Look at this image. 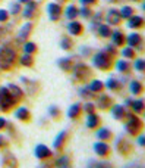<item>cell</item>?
<instances>
[{"mask_svg":"<svg viewBox=\"0 0 145 168\" xmlns=\"http://www.w3.org/2000/svg\"><path fill=\"white\" fill-rule=\"evenodd\" d=\"M18 99L12 94V91L6 86L0 89V111H5V112H9L18 103Z\"/></svg>","mask_w":145,"mask_h":168,"instance_id":"6da1fadb","label":"cell"},{"mask_svg":"<svg viewBox=\"0 0 145 168\" xmlns=\"http://www.w3.org/2000/svg\"><path fill=\"white\" fill-rule=\"evenodd\" d=\"M15 52L9 47H2L0 49V67L3 69H11L15 64Z\"/></svg>","mask_w":145,"mask_h":168,"instance_id":"7a4b0ae2","label":"cell"},{"mask_svg":"<svg viewBox=\"0 0 145 168\" xmlns=\"http://www.w3.org/2000/svg\"><path fill=\"white\" fill-rule=\"evenodd\" d=\"M142 127H144L142 121H141L138 117H131V115H129V121H128L126 125H125L126 131H128L129 134H132V136H136L138 133H141Z\"/></svg>","mask_w":145,"mask_h":168,"instance_id":"3957f363","label":"cell"},{"mask_svg":"<svg viewBox=\"0 0 145 168\" xmlns=\"http://www.w3.org/2000/svg\"><path fill=\"white\" fill-rule=\"evenodd\" d=\"M110 64H112V56L104 53V52L98 53L94 58V65L97 68H100V69H103V71H106L107 68L110 67Z\"/></svg>","mask_w":145,"mask_h":168,"instance_id":"277c9868","label":"cell"},{"mask_svg":"<svg viewBox=\"0 0 145 168\" xmlns=\"http://www.w3.org/2000/svg\"><path fill=\"white\" fill-rule=\"evenodd\" d=\"M53 155V152L47 147L45 145H38L35 147V156L38 158V159H48V158Z\"/></svg>","mask_w":145,"mask_h":168,"instance_id":"5b68a950","label":"cell"},{"mask_svg":"<svg viewBox=\"0 0 145 168\" xmlns=\"http://www.w3.org/2000/svg\"><path fill=\"white\" fill-rule=\"evenodd\" d=\"M88 75H89V71L85 65H78L75 68V71H73V78L78 80V81H85Z\"/></svg>","mask_w":145,"mask_h":168,"instance_id":"8992f818","label":"cell"},{"mask_svg":"<svg viewBox=\"0 0 145 168\" xmlns=\"http://www.w3.org/2000/svg\"><path fill=\"white\" fill-rule=\"evenodd\" d=\"M94 150H95V153H97L98 156L104 158L110 153V146L107 145L106 142H97V143L94 145Z\"/></svg>","mask_w":145,"mask_h":168,"instance_id":"52a82bcc","label":"cell"},{"mask_svg":"<svg viewBox=\"0 0 145 168\" xmlns=\"http://www.w3.org/2000/svg\"><path fill=\"white\" fill-rule=\"evenodd\" d=\"M95 108H100V109H103V111L110 109V108H112V99H110V96H107V94H101L100 97H98V100H97Z\"/></svg>","mask_w":145,"mask_h":168,"instance_id":"ba28073f","label":"cell"},{"mask_svg":"<svg viewBox=\"0 0 145 168\" xmlns=\"http://www.w3.org/2000/svg\"><path fill=\"white\" fill-rule=\"evenodd\" d=\"M15 117H16L19 121L26 123V121H29V120H31V112L28 111L25 106H21V108H18V109L15 111Z\"/></svg>","mask_w":145,"mask_h":168,"instance_id":"9c48e42d","label":"cell"},{"mask_svg":"<svg viewBox=\"0 0 145 168\" xmlns=\"http://www.w3.org/2000/svg\"><path fill=\"white\" fill-rule=\"evenodd\" d=\"M126 105L128 106H131L132 109H134V112H136V114H142L144 112V100H132V99H128L126 100Z\"/></svg>","mask_w":145,"mask_h":168,"instance_id":"30bf717a","label":"cell"},{"mask_svg":"<svg viewBox=\"0 0 145 168\" xmlns=\"http://www.w3.org/2000/svg\"><path fill=\"white\" fill-rule=\"evenodd\" d=\"M116 145H117V150H119L120 153H122V152L123 153H128L129 149H131V143H129L125 137H122V136L117 139V143H116Z\"/></svg>","mask_w":145,"mask_h":168,"instance_id":"8fae6325","label":"cell"},{"mask_svg":"<svg viewBox=\"0 0 145 168\" xmlns=\"http://www.w3.org/2000/svg\"><path fill=\"white\" fill-rule=\"evenodd\" d=\"M112 131H110V128H107V127H103V128H98V131H97V137H98V140L101 142H107V140H112Z\"/></svg>","mask_w":145,"mask_h":168,"instance_id":"7c38bea8","label":"cell"},{"mask_svg":"<svg viewBox=\"0 0 145 168\" xmlns=\"http://www.w3.org/2000/svg\"><path fill=\"white\" fill-rule=\"evenodd\" d=\"M98 125H100L98 115H95L94 112H92V114H88V115H87V127H88V128H97Z\"/></svg>","mask_w":145,"mask_h":168,"instance_id":"4fadbf2b","label":"cell"},{"mask_svg":"<svg viewBox=\"0 0 145 168\" xmlns=\"http://www.w3.org/2000/svg\"><path fill=\"white\" fill-rule=\"evenodd\" d=\"M3 167L5 168H16L18 167V161L12 153H6V156L3 158Z\"/></svg>","mask_w":145,"mask_h":168,"instance_id":"5bb4252c","label":"cell"},{"mask_svg":"<svg viewBox=\"0 0 145 168\" xmlns=\"http://www.w3.org/2000/svg\"><path fill=\"white\" fill-rule=\"evenodd\" d=\"M112 114L116 120H123L125 115H126L125 108H123L122 105H114V106H112Z\"/></svg>","mask_w":145,"mask_h":168,"instance_id":"9a60e30c","label":"cell"},{"mask_svg":"<svg viewBox=\"0 0 145 168\" xmlns=\"http://www.w3.org/2000/svg\"><path fill=\"white\" fill-rule=\"evenodd\" d=\"M129 89H131V93H132V94L138 96V94H141V93H142V90H144V86H142V83H141V81H138V80H134V81L131 83Z\"/></svg>","mask_w":145,"mask_h":168,"instance_id":"2e32d148","label":"cell"},{"mask_svg":"<svg viewBox=\"0 0 145 168\" xmlns=\"http://www.w3.org/2000/svg\"><path fill=\"white\" fill-rule=\"evenodd\" d=\"M62 9H60V6L56 5V3H53V5H50L48 6V12H50V18L53 19V21H57L59 19V16H60V13H62Z\"/></svg>","mask_w":145,"mask_h":168,"instance_id":"e0dca14e","label":"cell"},{"mask_svg":"<svg viewBox=\"0 0 145 168\" xmlns=\"http://www.w3.org/2000/svg\"><path fill=\"white\" fill-rule=\"evenodd\" d=\"M81 112H82L81 105H79V103H73V105L69 108V111H67V117H69V118H78L79 115H81Z\"/></svg>","mask_w":145,"mask_h":168,"instance_id":"ac0fdd59","label":"cell"},{"mask_svg":"<svg viewBox=\"0 0 145 168\" xmlns=\"http://www.w3.org/2000/svg\"><path fill=\"white\" fill-rule=\"evenodd\" d=\"M87 168H113V167L110 162H106V161H89Z\"/></svg>","mask_w":145,"mask_h":168,"instance_id":"d6986e66","label":"cell"},{"mask_svg":"<svg viewBox=\"0 0 145 168\" xmlns=\"http://www.w3.org/2000/svg\"><path fill=\"white\" fill-rule=\"evenodd\" d=\"M107 18H109V22L110 24H119L120 22V19H122V16H120L119 11H116V9H112V11L109 12Z\"/></svg>","mask_w":145,"mask_h":168,"instance_id":"ffe728a7","label":"cell"},{"mask_svg":"<svg viewBox=\"0 0 145 168\" xmlns=\"http://www.w3.org/2000/svg\"><path fill=\"white\" fill-rule=\"evenodd\" d=\"M56 167L57 168H70V159H69V156H66V155L60 156L56 161Z\"/></svg>","mask_w":145,"mask_h":168,"instance_id":"44dd1931","label":"cell"},{"mask_svg":"<svg viewBox=\"0 0 145 168\" xmlns=\"http://www.w3.org/2000/svg\"><path fill=\"white\" fill-rule=\"evenodd\" d=\"M141 35L139 34H136V33H134V34H131L129 37H128V44L131 46V47H134V46H139L141 44Z\"/></svg>","mask_w":145,"mask_h":168,"instance_id":"7402d4cb","label":"cell"},{"mask_svg":"<svg viewBox=\"0 0 145 168\" xmlns=\"http://www.w3.org/2000/svg\"><path fill=\"white\" fill-rule=\"evenodd\" d=\"M67 28H69L70 34H75V35H79V34H82V30H84V28H82V25H81L79 22H76V21H75V22H70Z\"/></svg>","mask_w":145,"mask_h":168,"instance_id":"603a6c76","label":"cell"},{"mask_svg":"<svg viewBox=\"0 0 145 168\" xmlns=\"http://www.w3.org/2000/svg\"><path fill=\"white\" fill-rule=\"evenodd\" d=\"M67 133L66 131H62V133H59V136L56 137V140H54V143H53V147L54 149H60L62 147V145L65 143V139H66Z\"/></svg>","mask_w":145,"mask_h":168,"instance_id":"cb8c5ba5","label":"cell"},{"mask_svg":"<svg viewBox=\"0 0 145 168\" xmlns=\"http://www.w3.org/2000/svg\"><path fill=\"white\" fill-rule=\"evenodd\" d=\"M103 89H104V84H103L101 81H98V80H94V81H91L89 90H91L92 93H100V91H103Z\"/></svg>","mask_w":145,"mask_h":168,"instance_id":"d4e9b609","label":"cell"},{"mask_svg":"<svg viewBox=\"0 0 145 168\" xmlns=\"http://www.w3.org/2000/svg\"><path fill=\"white\" fill-rule=\"evenodd\" d=\"M142 18H139V16H134V18H131V22H129V27L131 28H139V27H142Z\"/></svg>","mask_w":145,"mask_h":168,"instance_id":"484cf974","label":"cell"},{"mask_svg":"<svg viewBox=\"0 0 145 168\" xmlns=\"http://www.w3.org/2000/svg\"><path fill=\"white\" fill-rule=\"evenodd\" d=\"M112 37H113V41H114V43H116L117 46H122L123 43H125V37H123L122 33H119V31L113 33Z\"/></svg>","mask_w":145,"mask_h":168,"instance_id":"4316f807","label":"cell"},{"mask_svg":"<svg viewBox=\"0 0 145 168\" xmlns=\"http://www.w3.org/2000/svg\"><path fill=\"white\" fill-rule=\"evenodd\" d=\"M106 86H107V89H110V90H119L120 81H117V80H114V78H109Z\"/></svg>","mask_w":145,"mask_h":168,"instance_id":"83f0119b","label":"cell"},{"mask_svg":"<svg viewBox=\"0 0 145 168\" xmlns=\"http://www.w3.org/2000/svg\"><path fill=\"white\" fill-rule=\"evenodd\" d=\"M98 33L103 35V37H110L112 35V31H110V27L109 25H101L98 28Z\"/></svg>","mask_w":145,"mask_h":168,"instance_id":"f1b7e54d","label":"cell"},{"mask_svg":"<svg viewBox=\"0 0 145 168\" xmlns=\"http://www.w3.org/2000/svg\"><path fill=\"white\" fill-rule=\"evenodd\" d=\"M129 68H131V65H129L126 61H119V62H117V69H119L120 72H126V71H129Z\"/></svg>","mask_w":145,"mask_h":168,"instance_id":"f546056e","label":"cell"},{"mask_svg":"<svg viewBox=\"0 0 145 168\" xmlns=\"http://www.w3.org/2000/svg\"><path fill=\"white\" fill-rule=\"evenodd\" d=\"M31 27H32L31 24H25V25H23V28L21 30V33H19V38H21V40H22V38H25V37L28 35L29 30H31Z\"/></svg>","mask_w":145,"mask_h":168,"instance_id":"4dcf8cb0","label":"cell"},{"mask_svg":"<svg viewBox=\"0 0 145 168\" xmlns=\"http://www.w3.org/2000/svg\"><path fill=\"white\" fill-rule=\"evenodd\" d=\"M76 15H78V11H76V8H73V6H69V8H67L66 16L69 18V19H73Z\"/></svg>","mask_w":145,"mask_h":168,"instance_id":"1f68e13d","label":"cell"},{"mask_svg":"<svg viewBox=\"0 0 145 168\" xmlns=\"http://www.w3.org/2000/svg\"><path fill=\"white\" fill-rule=\"evenodd\" d=\"M28 3H29V6H26V9H25V16H26V18H31L34 9H35V3H32V2H28Z\"/></svg>","mask_w":145,"mask_h":168,"instance_id":"d6a6232c","label":"cell"},{"mask_svg":"<svg viewBox=\"0 0 145 168\" xmlns=\"http://www.w3.org/2000/svg\"><path fill=\"white\" fill-rule=\"evenodd\" d=\"M48 112H50V115H51L53 118H59V117H60V109H59L57 106H50V108H48Z\"/></svg>","mask_w":145,"mask_h":168,"instance_id":"836d02e7","label":"cell"},{"mask_svg":"<svg viewBox=\"0 0 145 168\" xmlns=\"http://www.w3.org/2000/svg\"><path fill=\"white\" fill-rule=\"evenodd\" d=\"M59 64L63 67V69H65V71H69V69H70V67H72V61H70V59H63V61H59Z\"/></svg>","mask_w":145,"mask_h":168,"instance_id":"e575fe53","label":"cell"},{"mask_svg":"<svg viewBox=\"0 0 145 168\" xmlns=\"http://www.w3.org/2000/svg\"><path fill=\"white\" fill-rule=\"evenodd\" d=\"M122 55L125 56V58H134L135 56V52L132 47H126V49H123L122 50Z\"/></svg>","mask_w":145,"mask_h":168,"instance_id":"d590c367","label":"cell"},{"mask_svg":"<svg viewBox=\"0 0 145 168\" xmlns=\"http://www.w3.org/2000/svg\"><path fill=\"white\" fill-rule=\"evenodd\" d=\"M21 64L25 65V67H29V65H32V58L29 55H25L22 56V59H21Z\"/></svg>","mask_w":145,"mask_h":168,"instance_id":"8d00e7d4","label":"cell"},{"mask_svg":"<svg viewBox=\"0 0 145 168\" xmlns=\"http://www.w3.org/2000/svg\"><path fill=\"white\" fill-rule=\"evenodd\" d=\"M119 13H120V16H122V18H129V16L132 15V9H131V8H123Z\"/></svg>","mask_w":145,"mask_h":168,"instance_id":"74e56055","label":"cell"},{"mask_svg":"<svg viewBox=\"0 0 145 168\" xmlns=\"http://www.w3.org/2000/svg\"><path fill=\"white\" fill-rule=\"evenodd\" d=\"M25 52L29 55V53H34L35 52V44L34 43H26L25 44Z\"/></svg>","mask_w":145,"mask_h":168,"instance_id":"f35d334b","label":"cell"},{"mask_svg":"<svg viewBox=\"0 0 145 168\" xmlns=\"http://www.w3.org/2000/svg\"><path fill=\"white\" fill-rule=\"evenodd\" d=\"M144 67H145V62L142 61V59L135 61V68H136L138 71H144Z\"/></svg>","mask_w":145,"mask_h":168,"instance_id":"ab89813d","label":"cell"},{"mask_svg":"<svg viewBox=\"0 0 145 168\" xmlns=\"http://www.w3.org/2000/svg\"><path fill=\"white\" fill-rule=\"evenodd\" d=\"M84 109H85L87 114H92V112L95 111V105H94V103H87V105L84 106Z\"/></svg>","mask_w":145,"mask_h":168,"instance_id":"60d3db41","label":"cell"},{"mask_svg":"<svg viewBox=\"0 0 145 168\" xmlns=\"http://www.w3.org/2000/svg\"><path fill=\"white\" fill-rule=\"evenodd\" d=\"M70 46H72V41H70L67 37H65V38L62 40V47H65V49H70Z\"/></svg>","mask_w":145,"mask_h":168,"instance_id":"b9f144b4","label":"cell"},{"mask_svg":"<svg viewBox=\"0 0 145 168\" xmlns=\"http://www.w3.org/2000/svg\"><path fill=\"white\" fill-rule=\"evenodd\" d=\"M6 19H8V12L3 11V9H0V21H2V22H5Z\"/></svg>","mask_w":145,"mask_h":168,"instance_id":"7bdbcfd3","label":"cell"},{"mask_svg":"<svg viewBox=\"0 0 145 168\" xmlns=\"http://www.w3.org/2000/svg\"><path fill=\"white\" fill-rule=\"evenodd\" d=\"M6 124H8V121H6L3 117H0V130H3V128L6 127Z\"/></svg>","mask_w":145,"mask_h":168,"instance_id":"ee69618b","label":"cell"},{"mask_svg":"<svg viewBox=\"0 0 145 168\" xmlns=\"http://www.w3.org/2000/svg\"><path fill=\"white\" fill-rule=\"evenodd\" d=\"M6 143H8V142H6V137L0 134V147H3V146L6 145Z\"/></svg>","mask_w":145,"mask_h":168,"instance_id":"f6af8a7d","label":"cell"},{"mask_svg":"<svg viewBox=\"0 0 145 168\" xmlns=\"http://www.w3.org/2000/svg\"><path fill=\"white\" fill-rule=\"evenodd\" d=\"M144 140H145V137H144V136H139V139H138V143H139L141 146H144V145H145V142H144Z\"/></svg>","mask_w":145,"mask_h":168,"instance_id":"bcb514c9","label":"cell"},{"mask_svg":"<svg viewBox=\"0 0 145 168\" xmlns=\"http://www.w3.org/2000/svg\"><path fill=\"white\" fill-rule=\"evenodd\" d=\"M12 9H13V11H12V13H16V12L19 11V6H18V5H13V6H12Z\"/></svg>","mask_w":145,"mask_h":168,"instance_id":"7dc6e473","label":"cell"},{"mask_svg":"<svg viewBox=\"0 0 145 168\" xmlns=\"http://www.w3.org/2000/svg\"><path fill=\"white\" fill-rule=\"evenodd\" d=\"M84 16H89V9H82V12H81Z\"/></svg>","mask_w":145,"mask_h":168,"instance_id":"c3c4849f","label":"cell"},{"mask_svg":"<svg viewBox=\"0 0 145 168\" xmlns=\"http://www.w3.org/2000/svg\"><path fill=\"white\" fill-rule=\"evenodd\" d=\"M82 2H84V3H94L95 0H82Z\"/></svg>","mask_w":145,"mask_h":168,"instance_id":"681fc988","label":"cell"},{"mask_svg":"<svg viewBox=\"0 0 145 168\" xmlns=\"http://www.w3.org/2000/svg\"><path fill=\"white\" fill-rule=\"evenodd\" d=\"M19 2H31V0H19Z\"/></svg>","mask_w":145,"mask_h":168,"instance_id":"f907efd6","label":"cell"},{"mask_svg":"<svg viewBox=\"0 0 145 168\" xmlns=\"http://www.w3.org/2000/svg\"><path fill=\"white\" fill-rule=\"evenodd\" d=\"M0 33H2V28H0Z\"/></svg>","mask_w":145,"mask_h":168,"instance_id":"816d5d0a","label":"cell"},{"mask_svg":"<svg viewBox=\"0 0 145 168\" xmlns=\"http://www.w3.org/2000/svg\"><path fill=\"white\" fill-rule=\"evenodd\" d=\"M43 168H44V167H43Z\"/></svg>","mask_w":145,"mask_h":168,"instance_id":"f5cc1de1","label":"cell"}]
</instances>
